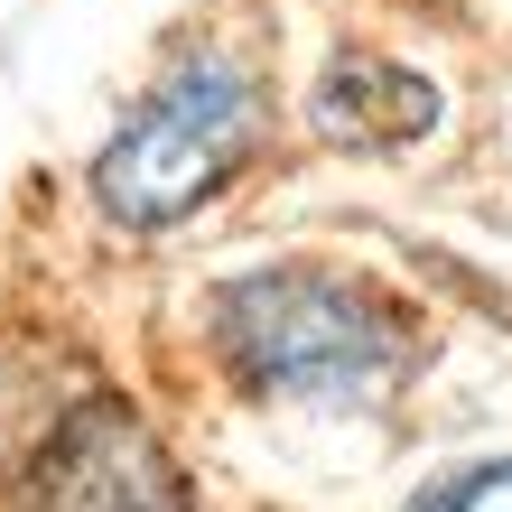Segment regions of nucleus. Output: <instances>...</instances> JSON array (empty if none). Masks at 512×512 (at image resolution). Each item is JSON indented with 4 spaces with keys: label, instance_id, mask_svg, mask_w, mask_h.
Segmentation results:
<instances>
[{
    "label": "nucleus",
    "instance_id": "obj_2",
    "mask_svg": "<svg viewBox=\"0 0 512 512\" xmlns=\"http://www.w3.org/2000/svg\"><path fill=\"white\" fill-rule=\"evenodd\" d=\"M270 140V84L252 56L233 47H196L131 103V122L103 140L94 159V205L122 233H177L187 215H205L233 177L261 159Z\"/></svg>",
    "mask_w": 512,
    "mask_h": 512
},
{
    "label": "nucleus",
    "instance_id": "obj_4",
    "mask_svg": "<svg viewBox=\"0 0 512 512\" xmlns=\"http://www.w3.org/2000/svg\"><path fill=\"white\" fill-rule=\"evenodd\" d=\"M447 122V94H438V75H419L401 66V56H382V47H336L317 66L308 84V131L326 149H354V159H401V149H419Z\"/></svg>",
    "mask_w": 512,
    "mask_h": 512
},
{
    "label": "nucleus",
    "instance_id": "obj_3",
    "mask_svg": "<svg viewBox=\"0 0 512 512\" xmlns=\"http://www.w3.org/2000/svg\"><path fill=\"white\" fill-rule=\"evenodd\" d=\"M187 503H196L187 466L112 391L75 401L10 475V512H187Z\"/></svg>",
    "mask_w": 512,
    "mask_h": 512
},
{
    "label": "nucleus",
    "instance_id": "obj_5",
    "mask_svg": "<svg viewBox=\"0 0 512 512\" xmlns=\"http://www.w3.org/2000/svg\"><path fill=\"white\" fill-rule=\"evenodd\" d=\"M512 485V457H466V466H447V475H429L401 512H475V503H494Z\"/></svg>",
    "mask_w": 512,
    "mask_h": 512
},
{
    "label": "nucleus",
    "instance_id": "obj_1",
    "mask_svg": "<svg viewBox=\"0 0 512 512\" xmlns=\"http://www.w3.org/2000/svg\"><path fill=\"white\" fill-rule=\"evenodd\" d=\"M215 364L252 401L289 410H364L419 364V317L373 270L345 261H261L205 298Z\"/></svg>",
    "mask_w": 512,
    "mask_h": 512
}]
</instances>
